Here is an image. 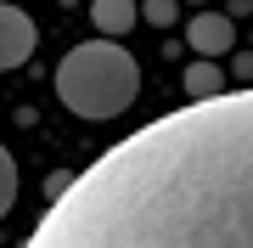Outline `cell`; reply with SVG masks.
I'll use <instances>...</instances> for the list:
<instances>
[{"label": "cell", "instance_id": "6da1fadb", "mask_svg": "<svg viewBox=\"0 0 253 248\" xmlns=\"http://www.w3.org/2000/svg\"><path fill=\"white\" fill-rule=\"evenodd\" d=\"M23 248H253V85L113 141Z\"/></svg>", "mask_w": 253, "mask_h": 248}, {"label": "cell", "instance_id": "7a4b0ae2", "mask_svg": "<svg viewBox=\"0 0 253 248\" xmlns=\"http://www.w3.org/2000/svg\"><path fill=\"white\" fill-rule=\"evenodd\" d=\"M141 96V62L118 40H84L56 62V101L79 119H118Z\"/></svg>", "mask_w": 253, "mask_h": 248}, {"label": "cell", "instance_id": "3957f363", "mask_svg": "<svg viewBox=\"0 0 253 248\" xmlns=\"http://www.w3.org/2000/svg\"><path fill=\"white\" fill-rule=\"evenodd\" d=\"M186 46L197 56H236V23L225 17V11H197V17L186 23Z\"/></svg>", "mask_w": 253, "mask_h": 248}, {"label": "cell", "instance_id": "277c9868", "mask_svg": "<svg viewBox=\"0 0 253 248\" xmlns=\"http://www.w3.org/2000/svg\"><path fill=\"white\" fill-rule=\"evenodd\" d=\"M40 34H34V17H28L23 6H6L0 11V68H23L28 56H34Z\"/></svg>", "mask_w": 253, "mask_h": 248}, {"label": "cell", "instance_id": "5b68a950", "mask_svg": "<svg viewBox=\"0 0 253 248\" xmlns=\"http://www.w3.org/2000/svg\"><path fill=\"white\" fill-rule=\"evenodd\" d=\"M141 23L135 0H90V28H101V40H124Z\"/></svg>", "mask_w": 253, "mask_h": 248}, {"label": "cell", "instance_id": "8992f818", "mask_svg": "<svg viewBox=\"0 0 253 248\" xmlns=\"http://www.w3.org/2000/svg\"><path fill=\"white\" fill-rule=\"evenodd\" d=\"M186 85V101H214V96H225V68H219V56H197V62L180 74Z\"/></svg>", "mask_w": 253, "mask_h": 248}, {"label": "cell", "instance_id": "52a82bcc", "mask_svg": "<svg viewBox=\"0 0 253 248\" xmlns=\"http://www.w3.org/2000/svg\"><path fill=\"white\" fill-rule=\"evenodd\" d=\"M141 17L152 23V28H174V17H180V0H146Z\"/></svg>", "mask_w": 253, "mask_h": 248}, {"label": "cell", "instance_id": "ba28073f", "mask_svg": "<svg viewBox=\"0 0 253 248\" xmlns=\"http://www.w3.org/2000/svg\"><path fill=\"white\" fill-rule=\"evenodd\" d=\"M0 203H17V164H11V158H0Z\"/></svg>", "mask_w": 253, "mask_h": 248}, {"label": "cell", "instance_id": "9c48e42d", "mask_svg": "<svg viewBox=\"0 0 253 248\" xmlns=\"http://www.w3.org/2000/svg\"><path fill=\"white\" fill-rule=\"evenodd\" d=\"M231 74H242V79H253V51H236V56H231Z\"/></svg>", "mask_w": 253, "mask_h": 248}, {"label": "cell", "instance_id": "30bf717a", "mask_svg": "<svg viewBox=\"0 0 253 248\" xmlns=\"http://www.w3.org/2000/svg\"><path fill=\"white\" fill-rule=\"evenodd\" d=\"M186 6H197V11H203V6H208V0H186Z\"/></svg>", "mask_w": 253, "mask_h": 248}]
</instances>
